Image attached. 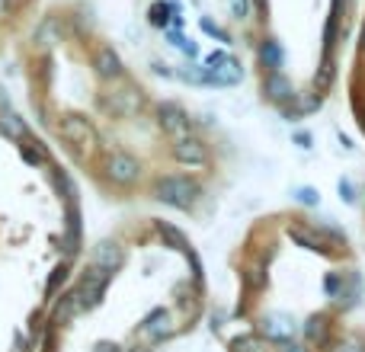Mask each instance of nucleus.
I'll use <instances>...</instances> for the list:
<instances>
[{
    "mask_svg": "<svg viewBox=\"0 0 365 352\" xmlns=\"http://www.w3.org/2000/svg\"><path fill=\"white\" fill-rule=\"evenodd\" d=\"M199 195H202V186L195 180H189V176L173 173V176H160V180L154 182V199L170 205V208H180V212L195 208Z\"/></svg>",
    "mask_w": 365,
    "mask_h": 352,
    "instance_id": "nucleus-1",
    "label": "nucleus"
},
{
    "mask_svg": "<svg viewBox=\"0 0 365 352\" xmlns=\"http://www.w3.org/2000/svg\"><path fill=\"white\" fill-rule=\"evenodd\" d=\"M58 135H61L64 145L77 154H90L96 147V128L90 125L83 115H64V119L58 122Z\"/></svg>",
    "mask_w": 365,
    "mask_h": 352,
    "instance_id": "nucleus-2",
    "label": "nucleus"
},
{
    "mask_svg": "<svg viewBox=\"0 0 365 352\" xmlns=\"http://www.w3.org/2000/svg\"><path fill=\"white\" fill-rule=\"evenodd\" d=\"M109 279H113V272H106V269H100V266H93L90 263L87 269H83V276H81V282H77V301H81V311L87 314V311H93L96 304L103 301V291H106V285H109Z\"/></svg>",
    "mask_w": 365,
    "mask_h": 352,
    "instance_id": "nucleus-3",
    "label": "nucleus"
},
{
    "mask_svg": "<svg viewBox=\"0 0 365 352\" xmlns=\"http://www.w3.org/2000/svg\"><path fill=\"white\" fill-rule=\"evenodd\" d=\"M106 176H109V182H115V186H135V182L141 180V164L132 157V154H125V151H113L106 157Z\"/></svg>",
    "mask_w": 365,
    "mask_h": 352,
    "instance_id": "nucleus-4",
    "label": "nucleus"
},
{
    "mask_svg": "<svg viewBox=\"0 0 365 352\" xmlns=\"http://www.w3.org/2000/svg\"><path fill=\"white\" fill-rule=\"evenodd\" d=\"M259 336L272 340V343H289L298 336V321L289 314H279V311H269V314H263V321H259Z\"/></svg>",
    "mask_w": 365,
    "mask_h": 352,
    "instance_id": "nucleus-5",
    "label": "nucleus"
},
{
    "mask_svg": "<svg viewBox=\"0 0 365 352\" xmlns=\"http://www.w3.org/2000/svg\"><path fill=\"white\" fill-rule=\"evenodd\" d=\"M173 330H177V323H173V314L167 308H154L151 314L141 321V333L148 336L151 343H164L173 336Z\"/></svg>",
    "mask_w": 365,
    "mask_h": 352,
    "instance_id": "nucleus-6",
    "label": "nucleus"
},
{
    "mask_svg": "<svg viewBox=\"0 0 365 352\" xmlns=\"http://www.w3.org/2000/svg\"><path fill=\"white\" fill-rule=\"evenodd\" d=\"M158 125L173 138H186L189 135V115L177 103H160L158 106Z\"/></svg>",
    "mask_w": 365,
    "mask_h": 352,
    "instance_id": "nucleus-7",
    "label": "nucleus"
},
{
    "mask_svg": "<svg viewBox=\"0 0 365 352\" xmlns=\"http://www.w3.org/2000/svg\"><path fill=\"white\" fill-rule=\"evenodd\" d=\"M122 263H125V250H122L115 240H100V244L93 247V266H100V269L106 272H119Z\"/></svg>",
    "mask_w": 365,
    "mask_h": 352,
    "instance_id": "nucleus-8",
    "label": "nucleus"
},
{
    "mask_svg": "<svg viewBox=\"0 0 365 352\" xmlns=\"http://www.w3.org/2000/svg\"><path fill=\"white\" fill-rule=\"evenodd\" d=\"M173 157L186 167H202L208 160V147L202 145L199 138L186 135V138H177V145H173Z\"/></svg>",
    "mask_w": 365,
    "mask_h": 352,
    "instance_id": "nucleus-9",
    "label": "nucleus"
},
{
    "mask_svg": "<svg viewBox=\"0 0 365 352\" xmlns=\"http://www.w3.org/2000/svg\"><path fill=\"white\" fill-rule=\"evenodd\" d=\"M263 96L269 103H276V106H285V103L295 100V87H292V81L282 74V71H276V74H266L263 81Z\"/></svg>",
    "mask_w": 365,
    "mask_h": 352,
    "instance_id": "nucleus-10",
    "label": "nucleus"
},
{
    "mask_svg": "<svg viewBox=\"0 0 365 352\" xmlns=\"http://www.w3.org/2000/svg\"><path fill=\"white\" fill-rule=\"evenodd\" d=\"M93 71L100 81H119L122 77V58L115 55L113 45H103V48L93 55Z\"/></svg>",
    "mask_w": 365,
    "mask_h": 352,
    "instance_id": "nucleus-11",
    "label": "nucleus"
},
{
    "mask_svg": "<svg viewBox=\"0 0 365 352\" xmlns=\"http://www.w3.org/2000/svg\"><path fill=\"white\" fill-rule=\"evenodd\" d=\"M81 237H83V224H81V208L68 205V227H64V259L81 253Z\"/></svg>",
    "mask_w": 365,
    "mask_h": 352,
    "instance_id": "nucleus-12",
    "label": "nucleus"
},
{
    "mask_svg": "<svg viewBox=\"0 0 365 352\" xmlns=\"http://www.w3.org/2000/svg\"><path fill=\"white\" fill-rule=\"evenodd\" d=\"M279 109H282V119L298 122V119H304L308 113L321 109V93H295V100L285 103V106H279Z\"/></svg>",
    "mask_w": 365,
    "mask_h": 352,
    "instance_id": "nucleus-13",
    "label": "nucleus"
},
{
    "mask_svg": "<svg viewBox=\"0 0 365 352\" xmlns=\"http://www.w3.org/2000/svg\"><path fill=\"white\" fill-rule=\"evenodd\" d=\"M138 106H141V96L135 90H119V93H109L103 100V109H109L113 115H132L138 113Z\"/></svg>",
    "mask_w": 365,
    "mask_h": 352,
    "instance_id": "nucleus-14",
    "label": "nucleus"
},
{
    "mask_svg": "<svg viewBox=\"0 0 365 352\" xmlns=\"http://www.w3.org/2000/svg\"><path fill=\"white\" fill-rule=\"evenodd\" d=\"M77 314H83L81 301H77V291H64V295L58 298L55 311H51V323H55V327H64V323H71Z\"/></svg>",
    "mask_w": 365,
    "mask_h": 352,
    "instance_id": "nucleus-15",
    "label": "nucleus"
},
{
    "mask_svg": "<svg viewBox=\"0 0 365 352\" xmlns=\"http://www.w3.org/2000/svg\"><path fill=\"white\" fill-rule=\"evenodd\" d=\"M289 237L295 240L298 247H304V250H317V253H324L327 250V240L317 234V227H308V224H292L289 227Z\"/></svg>",
    "mask_w": 365,
    "mask_h": 352,
    "instance_id": "nucleus-16",
    "label": "nucleus"
},
{
    "mask_svg": "<svg viewBox=\"0 0 365 352\" xmlns=\"http://www.w3.org/2000/svg\"><path fill=\"white\" fill-rule=\"evenodd\" d=\"M304 340H308V346H327L330 343V321L324 314H314L308 317V323L302 327Z\"/></svg>",
    "mask_w": 365,
    "mask_h": 352,
    "instance_id": "nucleus-17",
    "label": "nucleus"
},
{
    "mask_svg": "<svg viewBox=\"0 0 365 352\" xmlns=\"http://www.w3.org/2000/svg\"><path fill=\"white\" fill-rule=\"evenodd\" d=\"M359 295H362V279L356 276L353 269L343 272V291H340V298H336V304H340L343 311L356 308V304H359Z\"/></svg>",
    "mask_w": 365,
    "mask_h": 352,
    "instance_id": "nucleus-18",
    "label": "nucleus"
},
{
    "mask_svg": "<svg viewBox=\"0 0 365 352\" xmlns=\"http://www.w3.org/2000/svg\"><path fill=\"white\" fill-rule=\"evenodd\" d=\"M282 45L276 42V38H263V42H259V64H263L266 71H269V74H276L279 68H282Z\"/></svg>",
    "mask_w": 365,
    "mask_h": 352,
    "instance_id": "nucleus-19",
    "label": "nucleus"
},
{
    "mask_svg": "<svg viewBox=\"0 0 365 352\" xmlns=\"http://www.w3.org/2000/svg\"><path fill=\"white\" fill-rule=\"evenodd\" d=\"M158 234H160V240H164V247H170V250H180V253L192 250L189 240H186V234H182L180 227H173L170 221H158Z\"/></svg>",
    "mask_w": 365,
    "mask_h": 352,
    "instance_id": "nucleus-20",
    "label": "nucleus"
},
{
    "mask_svg": "<svg viewBox=\"0 0 365 352\" xmlns=\"http://www.w3.org/2000/svg\"><path fill=\"white\" fill-rule=\"evenodd\" d=\"M0 135L10 141H23L26 138V122L19 119L13 109H6V113H0Z\"/></svg>",
    "mask_w": 365,
    "mask_h": 352,
    "instance_id": "nucleus-21",
    "label": "nucleus"
},
{
    "mask_svg": "<svg viewBox=\"0 0 365 352\" xmlns=\"http://www.w3.org/2000/svg\"><path fill=\"white\" fill-rule=\"evenodd\" d=\"M240 279H244V285H247L250 291H263L266 285H269V272H266V266H263V263H250V266H244Z\"/></svg>",
    "mask_w": 365,
    "mask_h": 352,
    "instance_id": "nucleus-22",
    "label": "nucleus"
},
{
    "mask_svg": "<svg viewBox=\"0 0 365 352\" xmlns=\"http://www.w3.org/2000/svg\"><path fill=\"white\" fill-rule=\"evenodd\" d=\"M68 276H71V263L68 259H61V263L51 269V276H48V282H45V298H55L58 291L64 289V282H68Z\"/></svg>",
    "mask_w": 365,
    "mask_h": 352,
    "instance_id": "nucleus-23",
    "label": "nucleus"
},
{
    "mask_svg": "<svg viewBox=\"0 0 365 352\" xmlns=\"http://www.w3.org/2000/svg\"><path fill=\"white\" fill-rule=\"evenodd\" d=\"M231 352H266V340L259 333H240L231 340Z\"/></svg>",
    "mask_w": 365,
    "mask_h": 352,
    "instance_id": "nucleus-24",
    "label": "nucleus"
},
{
    "mask_svg": "<svg viewBox=\"0 0 365 352\" xmlns=\"http://www.w3.org/2000/svg\"><path fill=\"white\" fill-rule=\"evenodd\" d=\"M170 13L180 16V4H154L148 10V19H151V26H167L170 23Z\"/></svg>",
    "mask_w": 365,
    "mask_h": 352,
    "instance_id": "nucleus-25",
    "label": "nucleus"
},
{
    "mask_svg": "<svg viewBox=\"0 0 365 352\" xmlns=\"http://www.w3.org/2000/svg\"><path fill=\"white\" fill-rule=\"evenodd\" d=\"M173 77H180L182 83H195V87H205V68L202 64H182L173 71Z\"/></svg>",
    "mask_w": 365,
    "mask_h": 352,
    "instance_id": "nucleus-26",
    "label": "nucleus"
},
{
    "mask_svg": "<svg viewBox=\"0 0 365 352\" xmlns=\"http://www.w3.org/2000/svg\"><path fill=\"white\" fill-rule=\"evenodd\" d=\"M334 74H336V68H334V58H324V61H321V68H317V74H314V90H317V93H324V90H330V83H334Z\"/></svg>",
    "mask_w": 365,
    "mask_h": 352,
    "instance_id": "nucleus-27",
    "label": "nucleus"
},
{
    "mask_svg": "<svg viewBox=\"0 0 365 352\" xmlns=\"http://www.w3.org/2000/svg\"><path fill=\"white\" fill-rule=\"evenodd\" d=\"M51 180H55L61 199L68 202V205H77V189H74V182L68 180V173H64V170H51Z\"/></svg>",
    "mask_w": 365,
    "mask_h": 352,
    "instance_id": "nucleus-28",
    "label": "nucleus"
},
{
    "mask_svg": "<svg viewBox=\"0 0 365 352\" xmlns=\"http://www.w3.org/2000/svg\"><path fill=\"white\" fill-rule=\"evenodd\" d=\"M19 157H23L29 167H42L45 164V151H42L38 141H23V145H19Z\"/></svg>",
    "mask_w": 365,
    "mask_h": 352,
    "instance_id": "nucleus-29",
    "label": "nucleus"
},
{
    "mask_svg": "<svg viewBox=\"0 0 365 352\" xmlns=\"http://www.w3.org/2000/svg\"><path fill=\"white\" fill-rule=\"evenodd\" d=\"M292 199H295L298 205H308V208L321 205V192H317L314 186H295V189H292Z\"/></svg>",
    "mask_w": 365,
    "mask_h": 352,
    "instance_id": "nucleus-30",
    "label": "nucleus"
},
{
    "mask_svg": "<svg viewBox=\"0 0 365 352\" xmlns=\"http://www.w3.org/2000/svg\"><path fill=\"white\" fill-rule=\"evenodd\" d=\"M336 192H340V199L346 202V205H356V202H359V192H356L353 180H346V176H343V180L336 182Z\"/></svg>",
    "mask_w": 365,
    "mask_h": 352,
    "instance_id": "nucleus-31",
    "label": "nucleus"
},
{
    "mask_svg": "<svg viewBox=\"0 0 365 352\" xmlns=\"http://www.w3.org/2000/svg\"><path fill=\"white\" fill-rule=\"evenodd\" d=\"M334 352H365V340H362V336H343V340L340 343H336V346H334Z\"/></svg>",
    "mask_w": 365,
    "mask_h": 352,
    "instance_id": "nucleus-32",
    "label": "nucleus"
},
{
    "mask_svg": "<svg viewBox=\"0 0 365 352\" xmlns=\"http://www.w3.org/2000/svg\"><path fill=\"white\" fill-rule=\"evenodd\" d=\"M167 38H170V45H177L180 51H186L189 58H195L199 55V48H195V42H189L186 36H180V32H167Z\"/></svg>",
    "mask_w": 365,
    "mask_h": 352,
    "instance_id": "nucleus-33",
    "label": "nucleus"
},
{
    "mask_svg": "<svg viewBox=\"0 0 365 352\" xmlns=\"http://www.w3.org/2000/svg\"><path fill=\"white\" fill-rule=\"evenodd\" d=\"M324 289H327V295L334 298H340V291H343V272H327V279H324Z\"/></svg>",
    "mask_w": 365,
    "mask_h": 352,
    "instance_id": "nucleus-34",
    "label": "nucleus"
},
{
    "mask_svg": "<svg viewBox=\"0 0 365 352\" xmlns=\"http://www.w3.org/2000/svg\"><path fill=\"white\" fill-rule=\"evenodd\" d=\"M202 32H208V36H215V38H218V42H231V36H227V32L221 29L218 23H212V19H208V16H202Z\"/></svg>",
    "mask_w": 365,
    "mask_h": 352,
    "instance_id": "nucleus-35",
    "label": "nucleus"
},
{
    "mask_svg": "<svg viewBox=\"0 0 365 352\" xmlns=\"http://www.w3.org/2000/svg\"><path fill=\"white\" fill-rule=\"evenodd\" d=\"M250 10H253L250 0H231V13H234V19H247V16H250Z\"/></svg>",
    "mask_w": 365,
    "mask_h": 352,
    "instance_id": "nucleus-36",
    "label": "nucleus"
},
{
    "mask_svg": "<svg viewBox=\"0 0 365 352\" xmlns=\"http://www.w3.org/2000/svg\"><path fill=\"white\" fill-rule=\"evenodd\" d=\"M45 36H48V45H51V38H55V26H51V23H42V26H38L36 42H38V45H45Z\"/></svg>",
    "mask_w": 365,
    "mask_h": 352,
    "instance_id": "nucleus-37",
    "label": "nucleus"
},
{
    "mask_svg": "<svg viewBox=\"0 0 365 352\" xmlns=\"http://www.w3.org/2000/svg\"><path fill=\"white\" fill-rule=\"evenodd\" d=\"M292 141H295L302 151H311V147H314V145H311V135L308 132H295V135H292Z\"/></svg>",
    "mask_w": 365,
    "mask_h": 352,
    "instance_id": "nucleus-38",
    "label": "nucleus"
},
{
    "mask_svg": "<svg viewBox=\"0 0 365 352\" xmlns=\"http://www.w3.org/2000/svg\"><path fill=\"white\" fill-rule=\"evenodd\" d=\"M93 352H125V349H122L119 343H113V340H100V343L93 346Z\"/></svg>",
    "mask_w": 365,
    "mask_h": 352,
    "instance_id": "nucleus-39",
    "label": "nucleus"
},
{
    "mask_svg": "<svg viewBox=\"0 0 365 352\" xmlns=\"http://www.w3.org/2000/svg\"><path fill=\"white\" fill-rule=\"evenodd\" d=\"M276 352H308V349H304L302 346V343H295V340H289V343H276Z\"/></svg>",
    "mask_w": 365,
    "mask_h": 352,
    "instance_id": "nucleus-40",
    "label": "nucleus"
},
{
    "mask_svg": "<svg viewBox=\"0 0 365 352\" xmlns=\"http://www.w3.org/2000/svg\"><path fill=\"white\" fill-rule=\"evenodd\" d=\"M225 327V311H215L212 314V330H221Z\"/></svg>",
    "mask_w": 365,
    "mask_h": 352,
    "instance_id": "nucleus-41",
    "label": "nucleus"
},
{
    "mask_svg": "<svg viewBox=\"0 0 365 352\" xmlns=\"http://www.w3.org/2000/svg\"><path fill=\"white\" fill-rule=\"evenodd\" d=\"M154 74H160V77H173V71L167 68V64H160V61H158V64H154Z\"/></svg>",
    "mask_w": 365,
    "mask_h": 352,
    "instance_id": "nucleus-42",
    "label": "nucleus"
},
{
    "mask_svg": "<svg viewBox=\"0 0 365 352\" xmlns=\"http://www.w3.org/2000/svg\"><path fill=\"white\" fill-rule=\"evenodd\" d=\"M6 109H10V100H6V90L0 87V113H6Z\"/></svg>",
    "mask_w": 365,
    "mask_h": 352,
    "instance_id": "nucleus-43",
    "label": "nucleus"
},
{
    "mask_svg": "<svg viewBox=\"0 0 365 352\" xmlns=\"http://www.w3.org/2000/svg\"><path fill=\"white\" fill-rule=\"evenodd\" d=\"M336 141H340V145H343V147H346V151H353V141H349V138H346V135H336Z\"/></svg>",
    "mask_w": 365,
    "mask_h": 352,
    "instance_id": "nucleus-44",
    "label": "nucleus"
},
{
    "mask_svg": "<svg viewBox=\"0 0 365 352\" xmlns=\"http://www.w3.org/2000/svg\"><path fill=\"white\" fill-rule=\"evenodd\" d=\"M128 352H154L151 346H135V349H128Z\"/></svg>",
    "mask_w": 365,
    "mask_h": 352,
    "instance_id": "nucleus-45",
    "label": "nucleus"
},
{
    "mask_svg": "<svg viewBox=\"0 0 365 352\" xmlns=\"http://www.w3.org/2000/svg\"><path fill=\"white\" fill-rule=\"evenodd\" d=\"M359 48L365 51V26H362V36H359Z\"/></svg>",
    "mask_w": 365,
    "mask_h": 352,
    "instance_id": "nucleus-46",
    "label": "nucleus"
},
{
    "mask_svg": "<svg viewBox=\"0 0 365 352\" xmlns=\"http://www.w3.org/2000/svg\"><path fill=\"white\" fill-rule=\"evenodd\" d=\"M359 125H362V132H365V113L359 115Z\"/></svg>",
    "mask_w": 365,
    "mask_h": 352,
    "instance_id": "nucleus-47",
    "label": "nucleus"
}]
</instances>
